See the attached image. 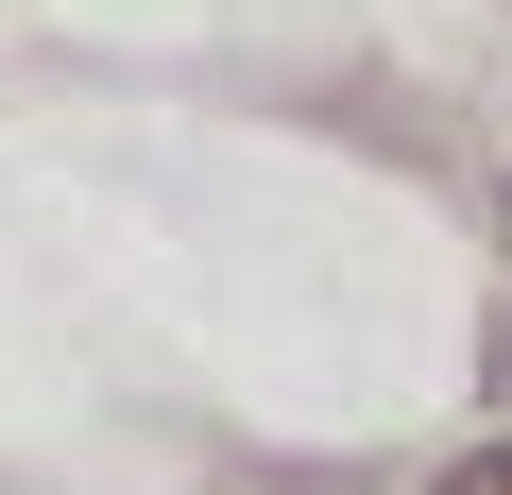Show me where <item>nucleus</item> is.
Here are the masks:
<instances>
[{"label": "nucleus", "instance_id": "obj_1", "mask_svg": "<svg viewBox=\"0 0 512 495\" xmlns=\"http://www.w3.org/2000/svg\"><path fill=\"white\" fill-rule=\"evenodd\" d=\"M427 495H512V444H478V461H444Z\"/></svg>", "mask_w": 512, "mask_h": 495}]
</instances>
